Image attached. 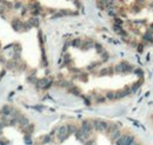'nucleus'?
I'll return each instance as SVG.
<instances>
[{
	"instance_id": "obj_1",
	"label": "nucleus",
	"mask_w": 153,
	"mask_h": 145,
	"mask_svg": "<svg viewBox=\"0 0 153 145\" xmlns=\"http://www.w3.org/2000/svg\"><path fill=\"white\" fill-rule=\"evenodd\" d=\"M108 124L110 123L104 121V120H93V128L98 132H107Z\"/></svg>"
},
{
	"instance_id": "obj_2",
	"label": "nucleus",
	"mask_w": 153,
	"mask_h": 145,
	"mask_svg": "<svg viewBox=\"0 0 153 145\" xmlns=\"http://www.w3.org/2000/svg\"><path fill=\"white\" fill-rule=\"evenodd\" d=\"M68 135H70V132H68L67 125H61L60 128L58 129V138L60 142L65 140L68 137Z\"/></svg>"
},
{
	"instance_id": "obj_3",
	"label": "nucleus",
	"mask_w": 153,
	"mask_h": 145,
	"mask_svg": "<svg viewBox=\"0 0 153 145\" xmlns=\"http://www.w3.org/2000/svg\"><path fill=\"white\" fill-rule=\"evenodd\" d=\"M118 130H120V123H110L108 129H107V133L112 135V133H114Z\"/></svg>"
},
{
	"instance_id": "obj_4",
	"label": "nucleus",
	"mask_w": 153,
	"mask_h": 145,
	"mask_svg": "<svg viewBox=\"0 0 153 145\" xmlns=\"http://www.w3.org/2000/svg\"><path fill=\"white\" fill-rule=\"evenodd\" d=\"M81 129L84 130V131H86L87 133H91L92 130H93V123H91V121L89 120H85V121H82V124H81Z\"/></svg>"
},
{
	"instance_id": "obj_5",
	"label": "nucleus",
	"mask_w": 153,
	"mask_h": 145,
	"mask_svg": "<svg viewBox=\"0 0 153 145\" xmlns=\"http://www.w3.org/2000/svg\"><path fill=\"white\" fill-rule=\"evenodd\" d=\"M144 42L145 43H153V31L151 28L147 30V32L144 34Z\"/></svg>"
},
{
	"instance_id": "obj_6",
	"label": "nucleus",
	"mask_w": 153,
	"mask_h": 145,
	"mask_svg": "<svg viewBox=\"0 0 153 145\" xmlns=\"http://www.w3.org/2000/svg\"><path fill=\"white\" fill-rule=\"evenodd\" d=\"M39 86H41V87H48L50 85H51V80L50 79H47V78H44V79H41V80H39Z\"/></svg>"
},
{
	"instance_id": "obj_7",
	"label": "nucleus",
	"mask_w": 153,
	"mask_h": 145,
	"mask_svg": "<svg viewBox=\"0 0 153 145\" xmlns=\"http://www.w3.org/2000/svg\"><path fill=\"white\" fill-rule=\"evenodd\" d=\"M82 48L84 50H89V48H91L92 46H93V42L92 40H90V39H87V40H85V42L82 43Z\"/></svg>"
},
{
	"instance_id": "obj_8",
	"label": "nucleus",
	"mask_w": 153,
	"mask_h": 145,
	"mask_svg": "<svg viewBox=\"0 0 153 145\" xmlns=\"http://www.w3.org/2000/svg\"><path fill=\"white\" fill-rule=\"evenodd\" d=\"M141 83H143V79H140L139 81H137L136 84H133V86H131V92H136L137 90H139V87L141 86Z\"/></svg>"
},
{
	"instance_id": "obj_9",
	"label": "nucleus",
	"mask_w": 153,
	"mask_h": 145,
	"mask_svg": "<svg viewBox=\"0 0 153 145\" xmlns=\"http://www.w3.org/2000/svg\"><path fill=\"white\" fill-rule=\"evenodd\" d=\"M120 136H121V132H120V130H118V131H116L114 133L110 135V138L112 139V140H116V142H117V139H119Z\"/></svg>"
},
{
	"instance_id": "obj_10",
	"label": "nucleus",
	"mask_w": 153,
	"mask_h": 145,
	"mask_svg": "<svg viewBox=\"0 0 153 145\" xmlns=\"http://www.w3.org/2000/svg\"><path fill=\"white\" fill-rule=\"evenodd\" d=\"M11 113H12V109H11L8 105H5V106L3 107V114H5V116H10Z\"/></svg>"
},
{
	"instance_id": "obj_11",
	"label": "nucleus",
	"mask_w": 153,
	"mask_h": 145,
	"mask_svg": "<svg viewBox=\"0 0 153 145\" xmlns=\"http://www.w3.org/2000/svg\"><path fill=\"white\" fill-rule=\"evenodd\" d=\"M81 45H82V42H81V39H79V38H75L72 42V46H74V47H81Z\"/></svg>"
},
{
	"instance_id": "obj_12",
	"label": "nucleus",
	"mask_w": 153,
	"mask_h": 145,
	"mask_svg": "<svg viewBox=\"0 0 153 145\" xmlns=\"http://www.w3.org/2000/svg\"><path fill=\"white\" fill-rule=\"evenodd\" d=\"M70 92H72V93L75 94V96H79V94H80V90H79V87L74 86V85H72V86L70 87Z\"/></svg>"
},
{
	"instance_id": "obj_13",
	"label": "nucleus",
	"mask_w": 153,
	"mask_h": 145,
	"mask_svg": "<svg viewBox=\"0 0 153 145\" xmlns=\"http://www.w3.org/2000/svg\"><path fill=\"white\" fill-rule=\"evenodd\" d=\"M12 25H13V27L15 28V30H19V28H21L23 27V26H24V25H23V23H21L20 20H14L13 23H12Z\"/></svg>"
},
{
	"instance_id": "obj_14",
	"label": "nucleus",
	"mask_w": 153,
	"mask_h": 145,
	"mask_svg": "<svg viewBox=\"0 0 153 145\" xmlns=\"http://www.w3.org/2000/svg\"><path fill=\"white\" fill-rule=\"evenodd\" d=\"M67 129H68V132H70V133H75L77 130H78V129L75 128V125H73V124L67 125Z\"/></svg>"
},
{
	"instance_id": "obj_15",
	"label": "nucleus",
	"mask_w": 153,
	"mask_h": 145,
	"mask_svg": "<svg viewBox=\"0 0 153 145\" xmlns=\"http://www.w3.org/2000/svg\"><path fill=\"white\" fill-rule=\"evenodd\" d=\"M110 73H112V69L106 67V69H104V70L100 71V76H105V74H110Z\"/></svg>"
},
{
	"instance_id": "obj_16",
	"label": "nucleus",
	"mask_w": 153,
	"mask_h": 145,
	"mask_svg": "<svg viewBox=\"0 0 153 145\" xmlns=\"http://www.w3.org/2000/svg\"><path fill=\"white\" fill-rule=\"evenodd\" d=\"M114 71H116L117 73H124V67H122L121 64H119V65H117L116 67H114Z\"/></svg>"
},
{
	"instance_id": "obj_17",
	"label": "nucleus",
	"mask_w": 153,
	"mask_h": 145,
	"mask_svg": "<svg viewBox=\"0 0 153 145\" xmlns=\"http://www.w3.org/2000/svg\"><path fill=\"white\" fill-rule=\"evenodd\" d=\"M106 98L107 99H116V92H107V94H106Z\"/></svg>"
},
{
	"instance_id": "obj_18",
	"label": "nucleus",
	"mask_w": 153,
	"mask_h": 145,
	"mask_svg": "<svg viewBox=\"0 0 153 145\" xmlns=\"http://www.w3.org/2000/svg\"><path fill=\"white\" fill-rule=\"evenodd\" d=\"M134 71H136V73H137V74H139V77H140V78H143L144 73H143V71H141V70H140V69H136V70H134Z\"/></svg>"
},
{
	"instance_id": "obj_19",
	"label": "nucleus",
	"mask_w": 153,
	"mask_h": 145,
	"mask_svg": "<svg viewBox=\"0 0 153 145\" xmlns=\"http://www.w3.org/2000/svg\"><path fill=\"white\" fill-rule=\"evenodd\" d=\"M116 25H119V26L122 25V20L120 19V18H116Z\"/></svg>"
},
{
	"instance_id": "obj_20",
	"label": "nucleus",
	"mask_w": 153,
	"mask_h": 145,
	"mask_svg": "<svg viewBox=\"0 0 153 145\" xmlns=\"http://www.w3.org/2000/svg\"><path fill=\"white\" fill-rule=\"evenodd\" d=\"M97 101H98V103H104V101H105V98H102V97H98V98H97Z\"/></svg>"
},
{
	"instance_id": "obj_21",
	"label": "nucleus",
	"mask_w": 153,
	"mask_h": 145,
	"mask_svg": "<svg viewBox=\"0 0 153 145\" xmlns=\"http://www.w3.org/2000/svg\"><path fill=\"white\" fill-rule=\"evenodd\" d=\"M136 4H138V5H144L145 4V0H137Z\"/></svg>"
},
{
	"instance_id": "obj_22",
	"label": "nucleus",
	"mask_w": 153,
	"mask_h": 145,
	"mask_svg": "<svg viewBox=\"0 0 153 145\" xmlns=\"http://www.w3.org/2000/svg\"><path fill=\"white\" fill-rule=\"evenodd\" d=\"M85 145H94V142L93 140H89V142H86Z\"/></svg>"
},
{
	"instance_id": "obj_23",
	"label": "nucleus",
	"mask_w": 153,
	"mask_h": 145,
	"mask_svg": "<svg viewBox=\"0 0 153 145\" xmlns=\"http://www.w3.org/2000/svg\"><path fill=\"white\" fill-rule=\"evenodd\" d=\"M20 6H21V4H20V3H17V4H15V8H19Z\"/></svg>"
},
{
	"instance_id": "obj_24",
	"label": "nucleus",
	"mask_w": 153,
	"mask_h": 145,
	"mask_svg": "<svg viewBox=\"0 0 153 145\" xmlns=\"http://www.w3.org/2000/svg\"><path fill=\"white\" fill-rule=\"evenodd\" d=\"M150 28H151V30H152V31H153V24L151 25V27H150Z\"/></svg>"
},
{
	"instance_id": "obj_25",
	"label": "nucleus",
	"mask_w": 153,
	"mask_h": 145,
	"mask_svg": "<svg viewBox=\"0 0 153 145\" xmlns=\"http://www.w3.org/2000/svg\"><path fill=\"white\" fill-rule=\"evenodd\" d=\"M152 6H153V4H152Z\"/></svg>"
}]
</instances>
